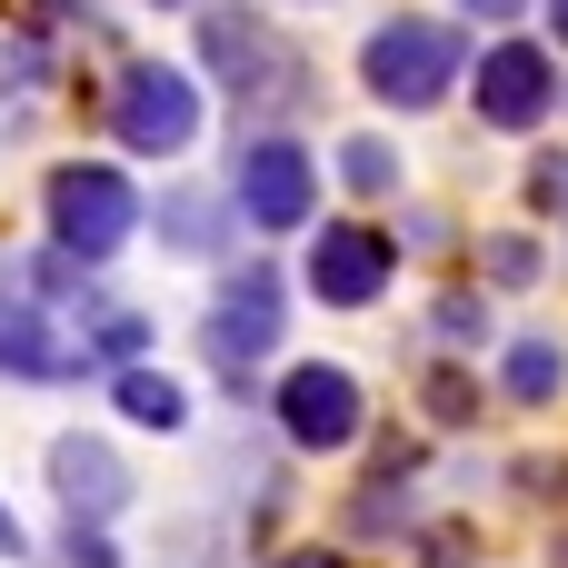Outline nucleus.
I'll return each mask as SVG.
<instances>
[{
  "instance_id": "nucleus-7",
  "label": "nucleus",
  "mask_w": 568,
  "mask_h": 568,
  "mask_svg": "<svg viewBox=\"0 0 568 568\" xmlns=\"http://www.w3.org/2000/svg\"><path fill=\"white\" fill-rule=\"evenodd\" d=\"M549 110H559V60L529 50V40H499L479 60V120L489 130H539Z\"/></svg>"
},
{
  "instance_id": "nucleus-22",
  "label": "nucleus",
  "mask_w": 568,
  "mask_h": 568,
  "mask_svg": "<svg viewBox=\"0 0 568 568\" xmlns=\"http://www.w3.org/2000/svg\"><path fill=\"white\" fill-rule=\"evenodd\" d=\"M20 549H30V539H20V519L0 509V559H20Z\"/></svg>"
},
{
  "instance_id": "nucleus-15",
  "label": "nucleus",
  "mask_w": 568,
  "mask_h": 568,
  "mask_svg": "<svg viewBox=\"0 0 568 568\" xmlns=\"http://www.w3.org/2000/svg\"><path fill=\"white\" fill-rule=\"evenodd\" d=\"M499 379H509V399H529V409H539V399L559 389V349H549V339H519V349L499 359Z\"/></svg>"
},
{
  "instance_id": "nucleus-19",
  "label": "nucleus",
  "mask_w": 568,
  "mask_h": 568,
  "mask_svg": "<svg viewBox=\"0 0 568 568\" xmlns=\"http://www.w3.org/2000/svg\"><path fill=\"white\" fill-rule=\"evenodd\" d=\"M479 320H489V310H479L469 290H459V300H439V329H449V339H479Z\"/></svg>"
},
{
  "instance_id": "nucleus-4",
  "label": "nucleus",
  "mask_w": 568,
  "mask_h": 568,
  "mask_svg": "<svg viewBox=\"0 0 568 568\" xmlns=\"http://www.w3.org/2000/svg\"><path fill=\"white\" fill-rule=\"evenodd\" d=\"M200 50H210V70L230 80V100H250V110H290V100H300V60L270 40L260 10H210V20H200Z\"/></svg>"
},
{
  "instance_id": "nucleus-24",
  "label": "nucleus",
  "mask_w": 568,
  "mask_h": 568,
  "mask_svg": "<svg viewBox=\"0 0 568 568\" xmlns=\"http://www.w3.org/2000/svg\"><path fill=\"white\" fill-rule=\"evenodd\" d=\"M549 20H559V40H568V0H549Z\"/></svg>"
},
{
  "instance_id": "nucleus-6",
  "label": "nucleus",
  "mask_w": 568,
  "mask_h": 568,
  "mask_svg": "<svg viewBox=\"0 0 568 568\" xmlns=\"http://www.w3.org/2000/svg\"><path fill=\"white\" fill-rule=\"evenodd\" d=\"M359 419H369V409H359V379H349V369L310 359V369H290V379H280V429H290L310 459L349 449V439H359Z\"/></svg>"
},
{
  "instance_id": "nucleus-8",
  "label": "nucleus",
  "mask_w": 568,
  "mask_h": 568,
  "mask_svg": "<svg viewBox=\"0 0 568 568\" xmlns=\"http://www.w3.org/2000/svg\"><path fill=\"white\" fill-rule=\"evenodd\" d=\"M389 270H399V240H379V230H359V220H339V230L310 240V290H320L329 310H369V300L389 290Z\"/></svg>"
},
{
  "instance_id": "nucleus-21",
  "label": "nucleus",
  "mask_w": 568,
  "mask_h": 568,
  "mask_svg": "<svg viewBox=\"0 0 568 568\" xmlns=\"http://www.w3.org/2000/svg\"><path fill=\"white\" fill-rule=\"evenodd\" d=\"M459 10H479V20H519L529 0H459Z\"/></svg>"
},
{
  "instance_id": "nucleus-3",
  "label": "nucleus",
  "mask_w": 568,
  "mask_h": 568,
  "mask_svg": "<svg viewBox=\"0 0 568 568\" xmlns=\"http://www.w3.org/2000/svg\"><path fill=\"white\" fill-rule=\"evenodd\" d=\"M110 130H120V150H140V160L190 150V140H200V90H190V70H170V60L120 70V90H110Z\"/></svg>"
},
{
  "instance_id": "nucleus-2",
  "label": "nucleus",
  "mask_w": 568,
  "mask_h": 568,
  "mask_svg": "<svg viewBox=\"0 0 568 568\" xmlns=\"http://www.w3.org/2000/svg\"><path fill=\"white\" fill-rule=\"evenodd\" d=\"M359 80L389 110H429V100H449V80H469V60H459L449 20H379L369 50H359Z\"/></svg>"
},
{
  "instance_id": "nucleus-16",
  "label": "nucleus",
  "mask_w": 568,
  "mask_h": 568,
  "mask_svg": "<svg viewBox=\"0 0 568 568\" xmlns=\"http://www.w3.org/2000/svg\"><path fill=\"white\" fill-rule=\"evenodd\" d=\"M429 419H439V429H459V419H479V389H469L459 369H439V379H429Z\"/></svg>"
},
{
  "instance_id": "nucleus-20",
  "label": "nucleus",
  "mask_w": 568,
  "mask_h": 568,
  "mask_svg": "<svg viewBox=\"0 0 568 568\" xmlns=\"http://www.w3.org/2000/svg\"><path fill=\"white\" fill-rule=\"evenodd\" d=\"M140 339H150V329H140V320H130V310H110V320H100V349H110V359H130V349H140Z\"/></svg>"
},
{
  "instance_id": "nucleus-13",
  "label": "nucleus",
  "mask_w": 568,
  "mask_h": 568,
  "mask_svg": "<svg viewBox=\"0 0 568 568\" xmlns=\"http://www.w3.org/2000/svg\"><path fill=\"white\" fill-rule=\"evenodd\" d=\"M339 180H349L359 200H389V190H399V150L359 130V140H339Z\"/></svg>"
},
{
  "instance_id": "nucleus-23",
  "label": "nucleus",
  "mask_w": 568,
  "mask_h": 568,
  "mask_svg": "<svg viewBox=\"0 0 568 568\" xmlns=\"http://www.w3.org/2000/svg\"><path fill=\"white\" fill-rule=\"evenodd\" d=\"M280 568H339V559H320V549H300V559H280Z\"/></svg>"
},
{
  "instance_id": "nucleus-18",
  "label": "nucleus",
  "mask_w": 568,
  "mask_h": 568,
  "mask_svg": "<svg viewBox=\"0 0 568 568\" xmlns=\"http://www.w3.org/2000/svg\"><path fill=\"white\" fill-rule=\"evenodd\" d=\"M489 280H509V290L539 280V250H529V240H499V250H489Z\"/></svg>"
},
{
  "instance_id": "nucleus-14",
  "label": "nucleus",
  "mask_w": 568,
  "mask_h": 568,
  "mask_svg": "<svg viewBox=\"0 0 568 568\" xmlns=\"http://www.w3.org/2000/svg\"><path fill=\"white\" fill-rule=\"evenodd\" d=\"M160 230H170V250H220L210 230H220V200H200V190H180V200H160Z\"/></svg>"
},
{
  "instance_id": "nucleus-17",
  "label": "nucleus",
  "mask_w": 568,
  "mask_h": 568,
  "mask_svg": "<svg viewBox=\"0 0 568 568\" xmlns=\"http://www.w3.org/2000/svg\"><path fill=\"white\" fill-rule=\"evenodd\" d=\"M60 568H120V549L100 539V519H70V539H60Z\"/></svg>"
},
{
  "instance_id": "nucleus-9",
  "label": "nucleus",
  "mask_w": 568,
  "mask_h": 568,
  "mask_svg": "<svg viewBox=\"0 0 568 568\" xmlns=\"http://www.w3.org/2000/svg\"><path fill=\"white\" fill-rule=\"evenodd\" d=\"M280 349V280L270 270H240L230 290H220V310H210V359L240 379L250 359H270Z\"/></svg>"
},
{
  "instance_id": "nucleus-1",
  "label": "nucleus",
  "mask_w": 568,
  "mask_h": 568,
  "mask_svg": "<svg viewBox=\"0 0 568 568\" xmlns=\"http://www.w3.org/2000/svg\"><path fill=\"white\" fill-rule=\"evenodd\" d=\"M130 230H140V190H130L110 160H70V170H50V240H60V260L100 270V260L130 250Z\"/></svg>"
},
{
  "instance_id": "nucleus-11",
  "label": "nucleus",
  "mask_w": 568,
  "mask_h": 568,
  "mask_svg": "<svg viewBox=\"0 0 568 568\" xmlns=\"http://www.w3.org/2000/svg\"><path fill=\"white\" fill-rule=\"evenodd\" d=\"M50 489L70 499V519H110L130 499V469L100 449V439H50Z\"/></svg>"
},
{
  "instance_id": "nucleus-10",
  "label": "nucleus",
  "mask_w": 568,
  "mask_h": 568,
  "mask_svg": "<svg viewBox=\"0 0 568 568\" xmlns=\"http://www.w3.org/2000/svg\"><path fill=\"white\" fill-rule=\"evenodd\" d=\"M0 379H30V389L80 379V349L60 339V320L40 300H0Z\"/></svg>"
},
{
  "instance_id": "nucleus-5",
  "label": "nucleus",
  "mask_w": 568,
  "mask_h": 568,
  "mask_svg": "<svg viewBox=\"0 0 568 568\" xmlns=\"http://www.w3.org/2000/svg\"><path fill=\"white\" fill-rule=\"evenodd\" d=\"M230 200L260 220V230H310V210H320V160L300 150V140H250L240 150V180H230Z\"/></svg>"
},
{
  "instance_id": "nucleus-25",
  "label": "nucleus",
  "mask_w": 568,
  "mask_h": 568,
  "mask_svg": "<svg viewBox=\"0 0 568 568\" xmlns=\"http://www.w3.org/2000/svg\"><path fill=\"white\" fill-rule=\"evenodd\" d=\"M160 10H180V0H160Z\"/></svg>"
},
{
  "instance_id": "nucleus-12",
  "label": "nucleus",
  "mask_w": 568,
  "mask_h": 568,
  "mask_svg": "<svg viewBox=\"0 0 568 568\" xmlns=\"http://www.w3.org/2000/svg\"><path fill=\"white\" fill-rule=\"evenodd\" d=\"M110 399H120V419H140V429H180V419H190V389H180L170 369H140V359H120Z\"/></svg>"
}]
</instances>
